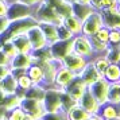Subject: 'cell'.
<instances>
[{
  "label": "cell",
  "instance_id": "6da1fadb",
  "mask_svg": "<svg viewBox=\"0 0 120 120\" xmlns=\"http://www.w3.org/2000/svg\"><path fill=\"white\" fill-rule=\"evenodd\" d=\"M104 26V19H103V14L101 11H94L88 15L84 20H82V31L81 34L86 35V37H93L94 34L98 31V28H101Z\"/></svg>",
  "mask_w": 120,
  "mask_h": 120
},
{
  "label": "cell",
  "instance_id": "7a4b0ae2",
  "mask_svg": "<svg viewBox=\"0 0 120 120\" xmlns=\"http://www.w3.org/2000/svg\"><path fill=\"white\" fill-rule=\"evenodd\" d=\"M73 43V51H76L77 54L85 57L90 61L94 57V51H93V46L90 42V38L84 35V34H78L74 35V38L71 39Z\"/></svg>",
  "mask_w": 120,
  "mask_h": 120
},
{
  "label": "cell",
  "instance_id": "3957f363",
  "mask_svg": "<svg viewBox=\"0 0 120 120\" xmlns=\"http://www.w3.org/2000/svg\"><path fill=\"white\" fill-rule=\"evenodd\" d=\"M33 16V7L24 4L22 1H14L11 4H8V12H7V19L10 22L24 19V18Z\"/></svg>",
  "mask_w": 120,
  "mask_h": 120
},
{
  "label": "cell",
  "instance_id": "277c9868",
  "mask_svg": "<svg viewBox=\"0 0 120 120\" xmlns=\"http://www.w3.org/2000/svg\"><path fill=\"white\" fill-rule=\"evenodd\" d=\"M20 107L23 108V111L26 112V115H30L34 119H42L46 113V109H45L43 101L41 100H35V98H27L23 97Z\"/></svg>",
  "mask_w": 120,
  "mask_h": 120
},
{
  "label": "cell",
  "instance_id": "5b68a950",
  "mask_svg": "<svg viewBox=\"0 0 120 120\" xmlns=\"http://www.w3.org/2000/svg\"><path fill=\"white\" fill-rule=\"evenodd\" d=\"M89 60L82 57V55L77 54L76 51H71L69 54L66 55L65 58L62 60V64L65 68H68L69 70H71L73 73H76L77 76L81 74V71L84 70V68L88 65Z\"/></svg>",
  "mask_w": 120,
  "mask_h": 120
},
{
  "label": "cell",
  "instance_id": "8992f818",
  "mask_svg": "<svg viewBox=\"0 0 120 120\" xmlns=\"http://www.w3.org/2000/svg\"><path fill=\"white\" fill-rule=\"evenodd\" d=\"M64 90H61L58 88H49L46 89L43 97V105L46 109V113L47 112H57L61 109V93Z\"/></svg>",
  "mask_w": 120,
  "mask_h": 120
},
{
  "label": "cell",
  "instance_id": "52a82bcc",
  "mask_svg": "<svg viewBox=\"0 0 120 120\" xmlns=\"http://www.w3.org/2000/svg\"><path fill=\"white\" fill-rule=\"evenodd\" d=\"M26 35H27L30 43H31L33 51L41 50V49H43V47H47V46H49L47 39H46L43 31H42V28H41V26H39L38 23L34 24L33 27L28 28V31L26 33Z\"/></svg>",
  "mask_w": 120,
  "mask_h": 120
},
{
  "label": "cell",
  "instance_id": "ba28073f",
  "mask_svg": "<svg viewBox=\"0 0 120 120\" xmlns=\"http://www.w3.org/2000/svg\"><path fill=\"white\" fill-rule=\"evenodd\" d=\"M88 89L90 90L94 98L98 101V104H105L108 103V90H109V82L101 77L100 80H97L96 82H93L92 85H89Z\"/></svg>",
  "mask_w": 120,
  "mask_h": 120
},
{
  "label": "cell",
  "instance_id": "9c48e42d",
  "mask_svg": "<svg viewBox=\"0 0 120 120\" xmlns=\"http://www.w3.org/2000/svg\"><path fill=\"white\" fill-rule=\"evenodd\" d=\"M77 77L76 73H73L71 70H69L65 66H61L57 74H55V80H54V88H58L61 90H65L66 86L70 84L74 78Z\"/></svg>",
  "mask_w": 120,
  "mask_h": 120
},
{
  "label": "cell",
  "instance_id": "30bf717a",
  "mask_svg": "<svg viewBox=\"0 0 120 120\" xmlns=\"http://www.w3.org/2000/svg\"><path fill=\"white\" fill-rule=\"evenodd\" d=\"M51 55L55 60H64L66 55L73 51V43L71 41H57L55 43L49 45Z\"/></svg>",
  "mask_w": 120,
  "mask_h": 120
},
{
  "label": "cell",
  "instance_id": "8fae6325",
  "mask_svg": "<svg viewBox=\"0 0 120 120\" xmlns=\"http://www.w3.org/2000/svg\"><path fill=\"white\" fill-rule=\"evenodd\" d=\"M88 89V85L84 82V80H82L80 76H77L73 81L66 86V93L70 96L74 101H77L78 103V100L81 98V96L85 93V90Z\"/></svg>",
  "mask_w": 120,
  "mask_h": 120
},
{
  "label": "cell",
  "instance_id": "7c38bea8",
  "mask_svg": "<svg viewBox=\"0 0 120 120\" xmlns=\"http://www.w3.org/2000/svg\"><path fill=\"white\" fill-rule=\"evenodd\" d=\"M104 19V26L108 28H120V8L112 7L101 10Z\"/></svg>",
  "mask_w": 120,
  "mask_h": 120
},
{
  "label": "cell",
  "instance_id": "4fadbf2b",
  "mask_svg": "<svg viewBox=\"0 0 120 120\" xmlns=\"http://www.w3.org/2000/svg\"><path fill=\"white\" fill-rule=\"evenodd\" d=\"M31 64H34L31 53H28V54H26V53H18L14 58H11L10 68H11V70H15V69L27 70Z\"/></svg>",
  "mask_w": 120,
  "mask_h": 120
},
{
  "label": "cell",
  "instance_id": "5bb4252c",
  "mask_svg": "<svg viewBox=\"0 0 120 120\" xmlns=\"http://www.w3.org/2000/svg\"><path fill=\"white\" fill-rule=\"evenodd\" d=\"M78 104H80V105H81L85 111H88L90 115L98 113L100 104H98V101L94 98V96L90 93V90H89V89H86V90H85V93L81 96V98L78 100Z\"/></svg>",
  "mask_w": 120,
  "mask_h": 120
},
{
  "label": "cell",
  "instance_id": "9a60e30c",
  "mask_svg": "<svg viewBox=\"0 0 120 120\" xmlns=\"http://www.w3.org/2000/svg\"><path fill=\"white\" fill-rule=\"evenodd\" d=\"M80 77H81L82 80H84V82L89 86V85H92L93 82H96L97 80H100V78L103 77V74H101V73H98L97 69H96V68L93 66V64L89 61V62H88V65L85 66V68H84V70L81 71Z\"/></svg>",
  "mask_w": 120,
  "mask_h": 120
},
{
  "label": "cell",
  "instance_id": "2e32d148",
  "mask_svg": "<svg viewBox=\"0 0 120 120\" xmlns=\"http://www.w3.org/2000/svg\"><path fill=\"white\" fill-rule=\"evenodd\" d=\"M10 42L15 46V49L18 50V53H26V54H28V53L33 51L31 43H30V41H28L26 34H20V35L14 37Z\"/></svg>",
  "mask_w": 120,
  "mask_h": 120
},
{
  "label": "cell",
  "instance_id": "e0dca14e",
  "mask_svg": "<svg viewBox=\"0 0 120 120\" xmlns=\"http://www.w3.org/2000/svg\"><path fill=\"white\" fill-rule=\"evenodd\" d=\"M26 73L31 78L34 85H42L43 84V68L41 64H38V62L31 64L30 68L26 70Z\"/></svg>",
  "mask_w": 120,
  "mask_h": 120
},
{
  "label": "cell",
  "instance_id": "ac0fdd59",
  "mask_svg": "<svg viewBox=\"0 0 120 120\" xmlns=\"http://www.w3.org/2000/svg\"><path fill=\"white\" fill-rule=\"evenodd\" d=\"M98 115L104 120L116 119V117H119V105H115V104H111V103L101 104L100 109H98Z\"/></svg>",
  "mask_w": 120,
  "mask_h": 120
},
{
  "label": "cell",
  "instance_id": "d6986e66",
  "mask_svg": "<svg viewBox=\"0 0 120 120\" xmlns=\"http://www.w3.org/2000/svg\"><path fill=\"white\" fill-rule=\"evenodd\" d=\"M1 90L4 93H7L8 96L10 94H16L19 88H18V81L16 77L14 76L12 73L7 74L4 78H1Z\"/></svg>",
  "mask_w": 120,
  "mask_h": 120
},
{
  "label": "cell",
  "instance_id": "ffe728a7",
  "mask_svg": "<svg viewBox=\"0 0 120 120\" xmlns=\"http://www.w3.org/2000/svg\"><path fill=\"white\" fill-rule=\"evenodd\" d=\"M38 24L42 28V31H43L49 45H53L57 41H60V38H58V28H57L55 24H53V23H38Z\"/></svg>",
  "mask_w": 120,
  "mask_h": 120
},
{
  "label": "cell",
  "instance_id": "44dd1931",
  "mask_svg": "<svg viewBox=\"0 0 120 120\" xmlns=\"http://www.w3.org/2000/svg\"><path fill=\"white\" fill-rule=\"evenodd\" d=\"M66 113H68V119L69 120H88L89 116H90V113L88 111H85L78 103L74 104Z\"/></svg>",
  "mask_w": 120,
  "mask_h": 120
},
{
  "label": "cell",
  "instance_id": "7402d4cb",
  "mask_svg": "<svg viewBox=\"0 0 120 120\" xmlns=\"http://www.w3.org/2000/svg\"><path fill=\"white\" fill-rule=\"evenodd\" d=\"M93 11H94V8L90 4H82V3H78V1L73 3V15L77 16L81 22L88 15H90Z\"/></svg>",
  "mask_w": 120,
  "mask_h": 120
},
{
  "label": "cell",
  "instance_id": "603a6c76",
  "mask_svg": "<svg viewBox=\"0 0 120 120\" xmlns=\"http://www.w3.org/2000/svg\"><path fill=\"white\" fill-rule=\"evenodd\" d=\"M103 77L109 82H120V65L119 64H109L108 68L104 70Z\"/></svg>",
  "mask_w": 120,
  "mask_h": 120
},
{
  "label": "cell",
  "instance_id": "cb8c5ba5",
  "mask_svg": "<svg viewBox=\"0 0 120 120\" xmlns=\"http://www.w3.org/2000/svg\"><path fill=\"white\" fill-rule=\"evenodd\" d=\"M64 24H65L74 35H78V34H81V31H82V22L77 16H74V15H70V16L65 18V19H64Z\"/></svg>",
  "mask_w": 120,
  "mask_h": 120
},
{
  "label": "cell",
  "instance_id": "d4e9b609",
  "mask_svg": "<svg viewBox=\"0 0 120 120\" xmlns=\"http://www.w3.org/2000/svg\"><path fill=\"white\" fill-rule=\"evenodd\" d=\"M45 93H46V88L43 85H33L28 90L24 92V97L27 98H35V100H43Z\"/></svg>",
  "mask_w": 120,
  "mask_h": 120
},
{
  "label": "cell",
  "instance_id": "484cf974",
  "mask_svg": "<svg viewBox=\"0 0 120 120\" xmlns=\"http://www.w3.org/2000/svg\"><path fill=\"white\" fill-rule=\"evenodd\" d=\"M108 103L115 104V105H120V82H112V84H109Z\"/></svg>",
  "mask_w": 120,
  "mask_h": 120
},
{
  "label": "cell",
  "instance_id": "4316f807",
  "mask_svg": "<svg viewBox=\"0 0 120 120\" xmlns=\"http://www.w3.org/2000/svg\"><path fill=\"white\" fill-rule=\"evenodd\" d=\"M22 100H23V96H22V94H19V93H16V94H10V96H7L6 101L3 103L1 107L8 112V111L16 108V107H20Z\"/></svg>",
  "mask_w": 120,
  "mask_h": 120
},
{
  "label": "cell",
  "instance_id": "83f0119b",
  "mask_svg": "<svg viewBox=\"0 0 120 120\" xmlns=\"http://www.w3.org/2000/svg\"><path fill=\"white\" fill-rule=\"evenodd\" d=\"M90 62H92L93 66L97 69L98 73H101V74H103L104 70H105L109 65V61H108V58L105 57V54H96L92 60H90Z\"/></svg>",
  "mask_w": 120,
  "mask_h": 120
},
{
  "label": "cell",
  "instance_id": "f1b7e54d",
  "mask_svg": "<svg viewBox=\"0 0 120 120\" xmlns=\"http://www.w3.org/2000/svg\"><path fill=\"white\" fill-rule=\"evenodd\" d=\"M105 57L108 58L109 64H119L120 62V46H109Z\"/></svg>",
  "mask_w": 120,
  "mask_h": 120
},
{
  "label": "cell",
  "instance_id": "f546056e",
  "mask_svg": "<svg viewBox=\"0 0 120 120\" xmlns=\"http://www.w3.org/2000/svg\"><path fill=\"white\" fill-rule=\"evenodd\" d=\"M16 81H18V88H19V90H23V92L28 90V89L34 85L33 81H31V78L27 76V73H24V74H22V76H19L16 78Z\"/></svg>",
  "mask_w": 120,
  "mask_h": 120
},
{
  "label": "cell",
  "instance_id": "4dcf8cb0",
  "mask_svg": "<svg viewBox=\"0 0 120 120\" xmlns=\"http://www.w3.org/2000/svg\"><path fill=\"white\" fill-rule=\"evenodd\" d=\"M24 116H26V112L23 111L22 107H16V108H14L7 112L6 120H23Z\"/></svg>",
  "mask_w": 120,
  "mask_h": 120
},
{
  "label": "cell",
  "instance_id": "1f68e13d",
  "mask_svg": "<svg viewBox=\"0 0 120 120\" xmlns=\"http://www.w3.org/2000/svg\"><path fill=\"white\" fill-rule=\"evenodd\" d=\"M57 28H58V38H60V41H71L74 38V34L71 33L64 23L57 26Z\"/></svg>",
  "mask_w": 120,
  "mask_h": 120
},
{
  "label": "cell",
  "instance_id": "d6a6232c",
  "mask_svg": "<svg viewBox=\"0 0 120 120\" xmlns=\"http://www.w3.org/2000/svg\"><path fill=\"white\" fill-rule=\"evenodd\" d=\"M42 120H69L68 119V113L64 109H60L57 112H47L45 113Z\"/></svg>",
  "mask_w": 120,
  "mask_h": 120
},
{
  "label": "cell",
  "instance_id": "836d02e7",
  "mask_svg": "<svg viewBox=\"0 0 120 120\" xmlns=\"http://www.w3.org/2000/svg\"><path fill=\"white\" fill-rule=\"evenodd\" d=\"M108 43L109 46H120V28H111Z\"/></svg>",
  "mask_w": 120,
  "mask_h": 120
},
{
  "label": "cell",
  "instance_id": "e575fe53",
  "mask_svg": "<svg viewBox=\"0 0 120 120\" xmlns=\"http://www.w3.org/2000/svg\"><path fill=\"white\" fill-rule=\"evenodd\" d=\"M109 31H111V28H108V27H105V26H103L101 28H98V31L94 34V37H96L98 41L108 43V42H109Z\"/></svg>",
  "mask_w": 120,
  "mask_h": 120
},
{
  "label": "cell",
  "instance_id": "d590c367",
  "mask_svg": "<svg viewBox=\"0 0 120 120\" xmlns=\"http://www.w3.org/2000/svg\"><path fill=\"white\" fill-rule=\"evenodd\" d=\"M10 62H11V58H10V57H8V55L1 50V47H0V65L10 66Z\"/></svg>",
  "mask_w": 120,
  "mask_h": 120
},
{
  "label": "cell",
  "instance_id": "8d00e7d4",
  "mask_svg": "<svg viewBox=\"0 0 120 120\" xmlns=\"http://www.w3.org/2000/svg\"><path fill=\"white\" fill-rule=\"evenodd\" d=\"M8 12V3H6L4 0H0V19L7 16Z\"/></svg>",
  "mask_w": 120,
  "mask_h": 120
},
{
  "label": "cell",
  "instance_id": "74e56055",
  "mask_svg": "<svg viewBox=\"0 0 120 120\" xmlns=\"http://www.w3.org/2000/svg\"><path fill=\"white\" fill-rule=\"evenodd\" d=\"M10 73H11V68H10V66L0 65V80L4 78V77H6L7 74H10Z\"/></svg>",
  "mask_w": 120,
  "mask_h": 120
},
{
  "label": "cell",
  "instance_id": "f35d334b",
  "mask_svg": "<svg viewBox=\"0 0 120 120\" xmlns=\"http://www.w3.org/2000/svg\"><path fill=\"white\" fill-rule=\"evenodd\" d=\"M19 1H22V3H24V4H27L30 7H35L38 6L39 3H42V0H19Z\"/></svg>",
  "mask_w": 120,
  "mask_h": 120
},
{
  "label": "cell",
  "instance_id": "ab89813d",
  "mask_svg": "<svg viewBox=\"0 0 120 120\" xmlns=\"http://www.w3.org/2000/svg\"><path fill=\"white\" fill-rule=\"evenodd\" d=\"M7 96H8V94H7V93H4L1 89H0V107L3 105V103H4V101H6Z\"/></svg>",
  "mask_w": 120,
  "mask_h": 120
},
{
  "label": "cell",
  "instance_id": "60d3db41",
  "mask_svg": "<svg viewBox=\"0 0 120 120\" xmlns=\"http://www.w3.org/2000/svg\"><path fill=\"white\" fill-rule=\"evenodd\" d=\"M7 117V111L3 107H0V120H6Z\"/></svg>",
  "mask_w": 120,
  "mask_h": 120
},
{
  "label": "cell",
  "instance_id": "b9f144b4",
  "mask_svg": "<svg viewBox=\"0 0 120 120\" xmlns=\"http://www.w3.org/2000/svg\"><path fill=\"white\" fill-rule=\"evenodd\" d=\"M88 120H104V119L98 113H93V115H90V116H89V119H88Z\"/></svg>",
  "mask_w": 120,
  "mask_h": 120
},
{
  "label": "cell",
  "instance_id": "7bdbcfd3",
  "mask_svg": "<svg viewBox=\"0 0 120 120\" xmlns=\"http://www.w3.org/2000/svg\"><path fill=\"white\" fill-rule=\"evenodd\" d=\"M23 120H35V119H34V117H31L30 115H26V116H24V119H23Z\"/></svg>",
  "mask_w": 120,
  "mask_h": 120
},
{
  "label": "cell",
  "instance_id": "ee69618b",
  "mask_svg": "<svg viewBox=\"0 0 120 120\" xmlns=\"http://www.w3.org/2000/svg\"><path fill=\"white\" fill-rule=\"evenodd\" d=\"M6 3H8V4H11V3H14V1H18V0H4Z\"/></svg>",
  "mask_w": 120,
  "mask_h": 120
},
{
  "label": "cell",
  "instance_id": "f6af8a7d",
  "mask_svg": "<svg viewBox=\"0 0 120 120\" xmlns=\"http://www.w3.org/2000/svg\"><path fill=\"white\" fill-rule=\"evenodd\" d=\"M66 1H70V3H74V1H76V0H66Z\"/></svg>",
  "mask_w": 120,
  "mask_h": 120
},
{
  "label": "cell",
  "instance_id": "bcb514c9",
  "mask_svg": "<svg viewBox=\"0 0 120 120\" xmlns=\"http://www.w3.org/2000/svg\"><path fill=\"white\" fill-rule=\"evenodd\" d=\"M113 120H120V119H119V117H116V119H113Z\"/></svg>",
  "mask_w": 120,
  "mask_h": 120
},
{
  "label": "cell",
  "instance_id": "7dc6e473",
  "mask_svg": "<svg viewBox=\"0 0 120 120\" xmlns=\"http://www.w3.org/2000/svg\"><path fill=\"white\" fill-rule=\"evenodd\" d=\"M37 120H42V119H37Z\"/></svg>",
  "mask_w": 120,
  "mask_h": 120
}]
</instances>
